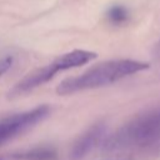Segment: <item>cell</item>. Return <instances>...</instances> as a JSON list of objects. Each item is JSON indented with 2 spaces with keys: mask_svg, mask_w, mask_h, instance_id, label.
Wrapping results in <instances>:
<instances>
[{
  "mask_svg": "<svg viewBox=\"0 0 160 160\" xmlns=\"http://www.w3.org/2000/svg\"><path fill=\"white\" fill-rule=\"evenodd\" d=\"M160 141V106L145 111L126 122L104 144L108 151L142 149Z\"/></svg>",
  "mask_w": 160,
  "mask_h": 160,
  "instance_id": "7a4b0ae2",
  "label": "cell"
},
{
  "mask_svg": "<svg viewBox=\"0 0 160 160\" xmlns=\"http://www.w3.org/2000/svg\"><path fill=\"white\" fill-rule=\"evenodd\" d=\"M146 69H149L148 62L132 59H118L104 61L80 75L62 80L56 86V92L59 95H70L84 90L102 88L116 82L126 76L144 71Z\"/></svg>",
  "mask_w": 160,
  "mask_h": 160,
  "instance_id": "6da1fadb",
  "label": "cell"
},
{
  "mask_svg": "<svg viewBox=\"0 0 160 160\" xmlns=\"http://www.w3.org/2000/svg\"><path fill=\"white\" fill-rule=\"evenodd\" d=\"M50 112V106L39 105L31 110L11 115L0 121V145L25 131L29 128H32L41 120H44Z\"/></svg>",
  "mask_w": 160,
  "mask_h": 160,
  "instance_id": "277c9868",
  "label": "cell"
},
{
  "mask_svg": "<svg viewBox=\"0 0 160 160\" xmlns=\"http://www.w3.org/2000/svg\"><path fill=\"white\" fill-rule=\"evenodd\" d=\"M106 126L102 122H98L92 125L90 129H88L74 144L71 152H70V159L71 160H82L96 145L98 142L104 138Z\"/></svg>",
  "mask_w": 160,
  "mask_h": 160,
  "instance_id": "5b68a950",
  "label": "cell"
},
{
  "mask_svg": "<svg viewBox=\"0 0 160 160\" xmlns=\"http://www.w3.org/2000/svg\"><path fill=\"white\" fill-rule=\"evenodd\" d=\"M0 160H1V159H0Z\"/></svg>",
  "mask_w": 160,
  "mask_h": 160,
  "instance_id": "30bf717a",
  "label": "cell"
},
{
  "mask_svg": "<svg viewBox=\"0 0 160 160\" xmlns=\"http://www.w3.org/2000/svg\"><path fill=\"white\" fill-rule=\"evenodd\" d=\"M108 20L114 25H121L128 21L129 19V11L122 5H112L106 11Z\"/></svg>",
  "mask_w": 160,
  "mask_h": 160,
  "instance_id": "52a82bcc",
  "label": "cell"
},
{
  "mask_svg": "<svg viewBox=\"0 0 160 160\" xmlns=\"http://www.w3.org/2000/svg\"><path fill=\"white\" fill-rule=\"evenodd\" d=\"M11 158L14 160H55L56 150L50 146H39L30 150L15 152Z\"/></svg>",
  "mask_w": 160,
  "mask_h": 160,
  "instance_id": "8992f818",
  "label": "cell"
},
{
  "mask_svg": "<svg viewBox=\"0 0 160 160\" xmlns=\"http://www.w3.org/2000/svg\"><path fill=\"white\" fill-rule=\"evenodd\" d=\"M12 64H14V58L12 56H2V58H0V78L11 69Z\"/></svg>",
  "mask_w": 160,
  "mask_h": 160,
  "instance_id": "ba28073f",
  "label": "cell"
},
{
  "mask_svg": "<svg viewBox=\"0 0 160 160\" xmlns=\"http://www.w3.org/2000/svg\"><path fill=\"white\" fill-rule=\"evenodd\" d=\"M95 58H96V54L94 51L80 50V49L62 54L59 58L54 59L50 64L32 70L31 72H29L28 75H25L14 88L10 89L8 98L15 99L24 94H28L31 90L36 89L38 86L51 80L58 72L68 70V69H72V68H79L81 65L90 62Z\"/></svg>",
  "mask_w": 160,
  "mask_h": 160,
  "instance_id": "3957f363",
  "label": "cell"
},
{
  "mask_svg": "<svg viewBox=\"0 0 160 160\" xmlns=\"http://www.w3.org/2000/svg\"><path fill=\"white\" fill-rule=\"evenodd\" d=\"M156 54H158V55H160V42L156 45Z\"/></svg>",
  "mask_w": 160,
  "mask_h": 160,
  "instance_id": "9c48e42d",
  "label": "cell"
}]
</instances>
